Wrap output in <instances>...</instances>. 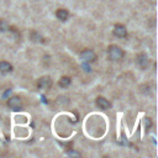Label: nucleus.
Returning a JSON list of instances; mask_svg holds the SVG:
<instances>
[{
  "label": "nucleus",
  "mask_w": 158,
  "mask_h": 158,
  "mask_svg": "<svg viewBox=\"0 0 158 158\" xmlns=\"http://www.w3.org/2000/svg\"><path fill=\"white\" fill-rule=\"evenodd\" d=\"M107 56H109L111 61H120L123 58L125 52L121 47L116 46V45H110L107 47Z\"/></svg>",
  "instance_id": "nucleus-1"
},
{
  "label": "nucleus",
  "mask_w": 158,
  "mask_h": 158,
  "mask_svg": "<svg viewBox=\"0 0 158 158\" xmlns=\"http://www.w3.org/2000/svg\"><path fill=\"white\" fill-rule=\"evenodd\" d=\"M80 58L84 62L87 63H91V62H94L96 60V54L94 51H91V49H84V51H82L80 52Z\"/></svg>",
  "instance_id": "nucleus-2"
},
{
  "label": "nucleus",
  "mask_w": 158,
  "mask_h": 158,
  "mask_svg": "<svg viewBox=\"0 0 158 158\" xmlns=\"http://www.w3.org/2000/svg\"><path fill=\"white\" fill-rule=\"evenodd\" d=\"M7 105H9V107L12 110H20L22 106V101L19 96H11V98H9V100H7Z\"/></svg>",
  "instance_id": "nucleus-3"
},
{
  "label": "nucleus",
  "mask_w": 158,
  "mask_h": 158,
  "mask_svg": "<svg viewBox=\"0 0 158 158\" xmlns=\"http://www.w3.org/2000/svg\"><path fill=\"white\" fill-rule=\"evenodd\" d=\"M112 32H114V35H115L116 37H119V38H125V37L127 36V30H126V27H125L123 25H121V24L115 25V27H114Z\"/></svg>",
  "instance_id": "nucleus-4"
},
{
  "label": "nucleus",
  "mask_w": 158,
  "mask_h": 158,
  "mask_svg": "<svg viewBox=\"0 0 158 158\" xmlns=\"http://www.w3.org/2000/svg\"><path fill=\"white\" fill-rule=\"evenodd\" d=\"M37 85H38V88L45 89V90L49 89V88L52 87V79H51V77H48V76L41 77L38 79V82H37Z\"/></svg>",
  "instance_id": "nucleus-5"
},
{
  "label": "nucleus",
  "mask_w": 158,
  "mask_h": 158,
  "mask_svg": "<svg viewBox=\"0 0 158 158\" xmlns=\"http://www.w3.org/2000/svg\"><path fill=\"white\" fill-rule=\"evenodd\" d=\"M137 64L140 65L141 68H147L148 65H149V58L146 53H140L137 56Z\"/></svg>",
  "instance_id": "nucleus-6"
},
{
  "label": "nucleus",
  "mask_w": 158,
  "mask_h": 158,
  "mask_svg": "<svg viewBox=\"0 0 158 158\" xmlns=\"http://www.w3.org/2000/svg\"><path fill=\"white\" fill-rule=\"evenodd\" d=\"M96 105L100 107V109H103V110H107V109H109V107L111 106V104L107 101L105 98H103V96L96 98Z\"/></svg>",
  "instance_id": "nucleus-7"
},
{
  "label": "nucleus",
  "mask_w": 158,
  "mask_h": 158,
  "mask_svg": "<svg viewBox=\"0 0 158 158\" xmlns=\"http://www.w3.org/2000/svg\"><path fill=\"white\" fill-rule=\"evenodd\" d=\"M12 71V65L9 63V62H5V61H1L0 62V72L6 74V73H10Z\"/></svg>",
  "instance_id": "nucleus-8"
},
{
  "label": "nucleus",
  "mask_w": 158,
  "mask_h": 158,
  "mask_svg": "<svg viewBox=\"0 0 158 158\" xmlns=\"http://www.w3.org/2000/svg\"><path fill=\"white\" fill-rule=\"evenodd\" d=\"M56 16L58 19H60L61 21H65L68 19V16H69V12L65 10V9H58L57 11H56Z\"/></svg>",
  "instance_id": "nucleus-9"
},
{
  "label": "nucleus",
  "mask_w": 158,
  "mask_h": 158,
  "mask_svg": "<svg viewBox=\"0 0 158 158\" xmlns=\"http://www.w3.org/2000/svg\"><path fill=\"white\" fill-rule=\"evenodd\" d=\"M71 83H72V79L69 78V77H62L61 79H60V82H58V85H60L61 88H67V87H69L71 85Z\"/></svg>",
  "instance_id": "nucleus-10"
},
{
  "label": "nucleus",
  "mask_w": 158,
  "mask_h": 158,
  "mask_svg": "<svg viewBox=\"0 0 158 158\" xmlns=\"http://www.w3.org/2000/svg\"><path fill=\"white\" fill-rule=\"evenodd\" d=\"M9 29H10L9 22L4 19H0V32H6Z\"/></svg>",
  "instance_id": "nucleus-11"
},
{
  "label": "nucleus",
  "mask_w": 158,
  "mask_h": 158,
  "mask_svg": "<svg viewBox=\"0 0 158 158\" xmlns=\"http://www.w3.org/2000/svg\"><path fill=\"white\" fill-rule=\"evenodd\" d=\"M30 37H31L32 41H35V42H42V37H41V35L37 34L36 31H32L31 35H30Z\"/></svg>",
  "instance_id": "nucleus-12"
},
{
  "label": "nucleus",
  "mask_w": 158,
  "mask_h": 158,
  "mask_svg": "<svg viewBox=\"0 0 158 158\" xmlns=\"http://www.w3.org/2000/svg\"><path fill=\"white\" fill-rule=\"evenodd\" d=\"M145 126H146V129H149L152 126V121L149 118H145Z\"/></svg>",
  "instance_id": "nucleus-13"
}]
</instances>
